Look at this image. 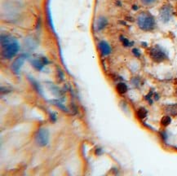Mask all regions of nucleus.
Wrapping results in <instances>:
<instances>
[{
    "label": "nucleus",
    "mask_w": 177,
    "mask_h": 176,
    "mask_svg": "<svg viewBox=\"0 0 177 176\" xmlns=\"http://www.w3.org/2000/svg\"><path fill=\"white\" fill-rule=\"evenodd\" d=\"M1 47L2 56L7 60L14 57L20 49L18 42L9 35L1 36Z\"/></svg>",
    "instance_id": "obj_1"
},
{
    "label": "nucleus",
    "mask_w": 177,
    "mask_h": 176,
    "mask_svg": "<svg viewBox=\"0 0 177 176\" xmlns=\"http://www.w3.org/2000/svg\"><path fill=\"white\" fill-rule=\"evenodd\" d=\"M137 26L144 31H152L155 28L156 22L153 16L149 12H141L137 16Z\"/></svg>",
    "instance_id": "obj_2"
},
{
    "label": "nucleus",
    "mask_w": 177,
    "mask_h": 176,
    "mask_svg": "<svg viewBox=\"0 0 177 176\" xmlns=\"http://www.w3.org/2000/svg\"><path fill=\"white\" fill-rule=\"evenodd\" d=\"M149 56L153 61L157 63L163 62L167 59V52L159 46H154L149 50Z\"/></svg>",
    "instance_id": "obj_3"
},
{
    "label": "nucleus",
    "mask_w": 177,
    "mask_h": 176,
    "mask_svg": "<svg viewBox=\"0 0 177 176\" xmlns=\"http://www.w3.org/2000/svg\"><path fill=\"white\" fill-rule=\"evenodd\" d=\"M49 141V132L47 129L40 128L35 134V142L38 146H46Z\"/></svg>",
    "instance_id": "obj_4"
},
{
    "label": "nucleus",
    "mask_w": 177,
    "mask_h": 176,
    "mask_svg": "<svg viewBox=\"0 0 177 176\" xmlns=\"http://www.w3.org/2000/svg\"><path fill=\"white\" fill-rule=\"evenodd\" d=\"M173 15V11H172V7L170 5H164L162 6L160 12H159V16L161 18L162 21L163 22H168L171 20V16Z\"/></svg>",
    "instance_id": "obj_5"
},
{
    "label": "nucleus",
    "mask_w": 177,
    "mask_h": 176,
    "mask_svg": "<svg viewBox=\"0 0 177 176\" xmlns=\"http://www.w3.org/2000/svg\"><path fill=\"white\" fill-rule=\"evenodd\" d=\"M31 63L33 64V66L36 68L37 69H42L44 67V65L48 63L47 59L43 56H35V57L32 58L31 59Z\"/></svg>",
    "instance_id": "obj_6"
},
{
    "label": "nucleus",
    "mask_w": 177,
    "mask_h": 176,
    "mask_svg": "<svg viewBox=\"0 0 177 176\" xmlns=\"http://www.w3.org/2000/svg\"><path fill=\"white\" fill-rule=\"evenodd\" d=\"M25 56L22 55V56H20L19 57L16 59V61L13 62L12 65V69L13 72L15 73H18L19 70L21 69V68L22 66L23 63L25 61Z\"/></svg>",
    "instance_id": "obj_7"
},
{
    "label": "nucleus",
    "mask_w": 177,
    "mask_h": 176,
    "mask_svg": "<svg viewBox=\"0 0 177 176\" xmlns=\"http://www.w3.org/2000/svg\"><path fill=\"white\" fill-rule=\"evenodd\" d=\"M99 48H100L101 52L103 56H108V55L110 54L111 47L108 42H104V41H101L99 43Z\"/></svg>",
    "instance_id": "obj_8"
},
{
    "label": "nucleus",
    "mask_w": 177,
    "mask_h": 176,
    "mask_svg": "<svg viewBox=\"0 0 177 176\" xmlns=\"http://www.w3.org/2000/svg\"><path fill=\"white\" fill-rule=\"evenodd\" d=\"M165 112L171 116H177V104H168L165 106Z\"/></svg>",
    "instance_id": "obj_9"
},
{
    "label": "nucleus",
    "mask_w": 177,
    "mask_h": 176,
    "mask_svg": "<svg viewBox=\"0 0 177 176\" xmlns=\"http://www.w3.org/2000/svg\"><path fill=\"white\" fill-rule=\"evenodd\" d=\"M116 89L119 94H125L127 91V86L123 83H120L117 85Z\"/></svg>",
    "instance_id": "obj_10"
},
{
    "label": "nucleus",
    "mask_w": 177,
    "mask_h": 176,
    "mask_svg": "<svg viewBox=\"0 0 177 176\" xmlns=\"http://www.w3.org/2000/svg\"><path fill=\"white\" fill-rule=\"evenodd\" d=\"M106 25H107V20L105 19V18H100V19L98 20V22H97V28H98V29H104V27L106 26Z\"/></svg>",
    "instance_id": "obj_11"
},
{
    "label": "nucleus",
    "mask_w": 177,
    "mask_h": 176,
    "mask_svg": "<svg viewBox=\"0 0 177 176\" xmlns=\"http://www.w3.org/2000/svg\"><path fill=\"white\" fill-rule=\"evenodd\" d=\"M146 116H147V111L144 108H140L137 110V117L140 119H144L145 118Z\"/></svg>",
    "instance_id": "obj_12"
},
{
    "label": "nucleus",
    "mask_w": 177,
    "mask_h": 176,
    "mask_svg": "<svg viewBox=\"0 0 177 176\" xmlns=\"http://www.w3.org/2000/svg\"><path fill=\"white\" fill-rule=\"evenodd\" d=\"M171 122V119L170 118V116H165L163 117L161 120V124L163 126H167L170 125V123Z\"/></svg>",
    "instance_id": "obj_13"
},
{
    "label": "nucleus",
    "mask_w": 177,
    "mask_h": 176,
    "mask_svg": "<svg viewBox=\"0 0 177 176\" xmlns=\"http://www.w3.org/2000/svg\"><path fill=\"white\" fill-rule=\"evenodd\" d=\"M141 3L144 4V5H146V6H149V5H152L157 1V0H140Z\"/></svg>",
    "instance_id": "obj_14"
},
{
    "label": "nucleus",
    "mask_w": 177,
    "mask_h": 176,
    "mask_svg": "<svg viewBox=\"0 0 177 176\" xmlns=\"http://www.w3.org/2000/svg\"><path fill=\"white\" fill-rule=\"evenodd\" d=\"M122 41H123V45L125 46V47H129L130 45H131V42H129V40L126 39H121Z\"/></svg>",
    "instance_id": "obj_15"
},
{
    "label": "nucleus",
    "mask_w": 177,
    "mask_h": 176,
    "mask_svg": "<svg viewBox=\"0 0 177 176\" xmlns=\"http://www.w3.org/2000/svg\"><path fill=\"white\" fill-rule=\"evenodd\" d=\"M176 94H177V90H176Z\"/></svg>",
    "instance_id": "obj_16"
}]
</instances>
